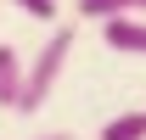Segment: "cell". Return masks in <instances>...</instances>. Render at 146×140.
<instances>
[{"label":"cell","mask_w":146,"mask_h":140,"mask_svg":"<svg viewBox=\"0 0 146 140\" xmlns=\"http://www.w3.org/2000/svg\"><path fill=\"white\" fill-rule=\"evenodd\" d=\"M73 22H56L51 34H45V45H39V56L34 62H23V101H17V112H39V106L51 101V90H56V79H62V67H68V56H73Z\"/></svg>","instance_id":"1"},{"label":"cell","mask_w":146,"mask_h":140,"mask_svg":"<svg viewBox=\"0 0 146 140\" xmlns=\"http://www.w3.org/2000/svg\"><path fill=\"white\" fill-rule=\"evenodd\" d=\"M101 39H107L118 56H146V17H112V22H101Z\"/></svg>","instance_id":"2"},{"label":"cell","mask_w":146,"mask_h":140,"mask_svg":"<svg viewBox=\"0 0 146 140\" xmlns=\"http://www.w3.org/2000/svg\"><path fill=\"white\" fill-rule=\"evenodd\" d=\"M17 101H23V56L17 45H0V106L17 112Z\"/></svg>","instance_id":"3"},{"label":"cell","mask_w":146,"mask_h":140,"mask_svg":"<svg viewBox=\"0 0 146 140\" xmlns=\"http://www.w3.org/2000/svg\"><path fill=\"white\" fill-rule=\"evenodd\" d=\"M79 17L112 22V17H146V0H79Z\"/></svg>","instance_id":"4"},{"label":"cell","mask_w":146,"mask_h":140,"mask_svg":"<svg viewBox=\"0 0 146 140\" xmlns=\"http://www.w3.org/2000/svg\"><path fill=\"white\" fill-rule=\"evenodd\" d=\"M101 140H146V106H129L101 123Z\"/></svg>","instance_id":"5"},{"label":"cell","mask_w":146,"mask_h":140,"mask_svg":"<svg viewBox=\"0 0 146 140\" xmlns=\"http://www.w3.org/2000/svg\"><path fill=\"white\" fill-rule=\"evenodd\" d=\"M11 6H17L23 17H34V22H51V28H56V17H62L56 0H11Z\"/></svg>","instance_id":"6"},{"label":"cell","mask_w":146,"mask_h":140,"mask_svg":"<svg viewBox=\"0 0 146 140\" xmlns=\"http://www.w3.org/2000/svg\"><path fill=\"white\" fill-rule=\"evenodd\" d=\"M39 140H73V135H39Z\"/></svg>","instance_id":"7"}]
</instances>
